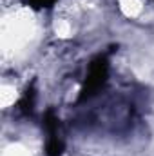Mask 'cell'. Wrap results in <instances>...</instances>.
Returning a JSON list of instances; mask_svg holds the SVG:
<instances>
[{
	"label": "cell",
	"mask_w": 154,
	"mask_h": 156,
	"mask_svg": "<svg viewBox=\"0 0 154 156\" xmlns=\"http://www.w3.org/2000/svg\"><path fill=\"white\" fill-rule=\"evenodd\" d=\"M107 76H109V55H98L89 64L87 76L83 80V85L78 94V104H83L93 96H96L103 89Z\"/></svg>",
	"instance_id": "1"
},
{
	"label": "cell",
	"mask_w": 154,
	"mask_h": 156,
	"mask_svg": "<svg viewBox=\"0 0 154 156\" xmlns=\"http://www.w3.org/2000/svg\"><path fill=\"white\" fill-rule=\"evenodd\" d=\"M35 100H37V87H35V82H31V83L26 87L22 98H20L18 104H16L18 111H20L24 116H33V113H35Z\"/></svg>",
	"instance_id": "2"
},
{
	"label": "cell",
	"mask_w": 154,
	"mask_h": 156,
	"mask_svg": "<svg viewBox=\"0 0 154 156\" xmlns=\"http://www.w3.org/2000/svg\"><path fill=\"white\" fill-rule=\"evenodd\" d=\"M58 0H24V5L35 9V11H40V9H49L56 4Z\"/></svg>",
	"instance_id": "3"
}]
</instances>
